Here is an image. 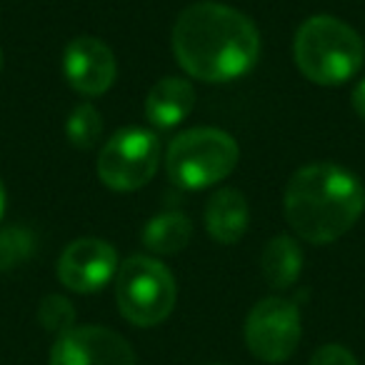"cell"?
<instances>
[{
    "label": "cell",
    "mask_w": 365,
    "mask_h": 365,
    "mask_svg": "<svg viewBox=\"0 0 365 365\" xmlns=\"http://www.w3.org/2000/svg\"><path fill=\"white\" fill-rule=\"evenodd\" d=\"M173 53L182 71L203 83H228L258 63L260 33L240 11L203 0L178 16Z\"/></svg>",
    "instance_id": "cell-1"
},
{
    "label": "cell",
    "mask_w": 365,
    "mask_h": 365,
    "mask_svg": "<svg viewBox=\"0 0 365 365\" xmlns=\"http://www.w3.org/2000/svg\"><path fill=\"white\" fill-rule=\"evenodd\" d=\"M285 218L308 243H333L348 233L365 208L363 182L333 163H313L293 173L285 185Z\"/></svg>",
    "instance_id": "cell-2"
},
{
    "label": "cell",
    "mask_w": 365,
    "mask_h": 365,
    "mask_svg": "<svg viewBox=\"0 0 365 365\" xmlns=\"http://www.w3.org/2000/svg\"><path fill=\"white\" fill-rule=\"evenodd\" d=\"M293 56L300 73L318 86H340L360 71L363 38L333 16H313L298 28Z\"/></svg>",
    "instance_id": "cell-3"
},
{
    "label": "cell",
    "mask_w": 365,
    "mask_h": 365,
    "mask_svg": "<svg viewBox=\"0 0 365 365\" xmlns=\"http://www.w3.org/2000/svg\"><path fill=\"white\" fill-rule=\"evenodd\" d=\"M238 143L218 128H190L168 145L165 170L180 188L203 190L233 173Z\"/></svg>",
    "instance_id": "cell-4"
},
{
    "label": "cell",
    "mask_w": 365,
    "mask_h": 365,
    "mask_svg": "<svg viewBox=\"0 0 365 365\" xmlns=\"http://www.w3.org/2000/svg\"><path fill=\"white\" fill-rule=\"evenodd\" d=\"M178 288L173 273L155 258L130 255L115 273L118 310L128 323L153 328L175 308Z\"/></svg>",
    "instance_id": "cell-5"
},
{
    "label": "cell",
    "mask_w": 365,
    "mask_h": 365,
    "mask_svg": "<svg viewBox=\"0 0 365 365\" xmlns=\"http://www.w3.org/2000/svg\"><path fill=\"white\" fill-rule=\"evenodd\" d=\"M160 168V140L143 128L118 130L98 155V178L108 188L130 193L143 188Z\"/></svg>",
    "instance_id": "cell-6"
},
{
    "label": "cell",
    "mask_w": 365,
    "mask_h": 365,
    "mask_svg": "<svg viewBox=\"0 0 365 365\" xmlns=\"http://www.w3.org/2000/svg\"><path fill=\"white\" fill-rule=\"evenodd\" d=\"M245 345L263 363H283L295 353L303 335L300 310L288 298H263L245 318Z\"/></svg>",
    "instance_id": "cell-7"
},
{
    "label": "cell",
    "mask_w": 365,
    "mask_h": 365,
    "mask_svg": "<svg viewBox=\"0 0 365 365\" xmlns=\"http://www.w3.org/2000/svg\"><path fill=\"white\" fill-rule=\"evenodd\" d=\"M51 365H135V353L120 333L103 325H81L58 335Z\"/></svg>",
    "instance_id": "cell-8"
},
{
    "label": "cell",
    "mask_w": 365,
    "mask_h": 365,
    "mask_svg": "<svg viewBox=\"0 0 365 365\" xmlns=\"http://www.w3.org/2000/svg\"><path fill=\"white\" fill-rule=\"evenodd\" d=\"M118 253L108 240L78 238L58 258V280L73 293H96L118 273Z\"/></svg>",
    "instance_id": "cell-9"
},
{
    "label": "cell",
    "mask_w": 365,
    "mask_h": 365,
    "mask_svg": "<svg viewBox=\"0 0 365 365\" xmlns=\"http://www.w3.org/2000/svg\"><path fill=\"white\" fill-rule=\"evenodd\" d=\"M63 73L81 96H103L118 76L113 51L93 36H78L63 51Z\"/></svg>",
    "instance_id": "cell-10"
},
{
    "label": "cell",
    "mask_w": 365,
    "mask_h": 365,
    "mask_svg": "<svg viewBox=\"0 0 365 365\" xmlns=\"http://www.w3.org/2000/svg\"><path fill=\"white\" fill-rule=\"evenodd\" d=\"M195 106V91L185 78L168 76L150 88L145 98V118L160 130L175 128L190 115Z\"/></svg>",
    "instance_id": "cell-11"
},
{
    "label": "cell",
    "mask_w": 365,
    "mask_h": 365,
    "mask_svg": "<svg viewBox=\"0 0 365 365\" xmlns=\"http://www.w3.org/2000/svg\"><path fill=\"white\" fill-rule=\"evenodd\" d=\"M205 228L215 243H238L248 230V203L235 188H220L205 205Z\"/></svg>",
    "instance_id": "cell-12"
},
{
    "label": "cell",
    "mask_w": 365,
    "mask_h": 365,
    "mask_svg": "<svg viewBox=\"0 0 365 365\" xmlns=\"http://www.w3.org/2000/svg\"><path fill=\"white\" fill-rule=\"evenodd\" d=\"M300 268H303V253L290 235H275L268 240L260 255V270L270 288H290L298 280Z\"/></svg>",
    "instance_id": "cell-13"
},
{
    "label": "cell",
    "mask_w": 365,
    "mask_h": 365,
    "mask_svg": "<svg viewBox=\"0 0 365 365\" xmlns=\"http://www.w3.org/2000/svg\"><path fill=\"white\" fill-rule=\"evenodd\" d=\"M140 238L150 253L173 255L190 243V238H193V223H190L188 215L168 210V213H158L148 220Z\"/></svg>",
    "instance_id": "cell-14"
},
{
    "label": "cell",
    "mask_w": 365,
    "mask_h": 365,
    "mask_svg": "<svg viewBox=\"0 0 365 365\" xmlns=\"http://www.w3.org/2000/svg\"><path fill=\"white\" fill-rule=\"evenodd\" d=\"M66 133H68V140L76 148H81V150H88V148L96 145L103 135V118L98 113V108L93 103L76 106V110L68 115Z\"/></svg>",
    "instance_id": "cell-15"
},
{
    "label": "cell",
    "mask_w": 365,
    "mask_h": 365,
    "mask_svg": "<svg viewBox=\"0 0 365 365\" xmlns=\"http://www.w3.org/2000/svg\"><path fill=\"white\" fill-rule=\"evenodd\" d=\"M36 253V235L21 225L0 228V270H13Z\"/></svg>",
    "instance_id": "cell-16"
},
{
    "label": "cell",
    "mask_w": 365,
    "mask_h": 365,
    "mask_svg": "<svg viewBox=\"0 0 365 365\" xmlns=\"http://www.w3.org/2000/svg\"><path fill=\"white\" fill-rule=\"evenodd\" d=\"M38 323L48 330V333L63 335L71 328H76V308L68 298L53 293L46 295L41 300V308H38Z\"/></svg>",
    "instance_id": "cell-17"
},
{
    "label": "cell",
    "mask_w": 365,
    "mask_h": 365,
    "mask_svg": "<svg viewBox=\"0 0 365 365\" xmlns=\"http://www.w3.org/2000/svg\"><path fill=\"white\" fill-rule=\"evenodd\" d=\"M310 365H358V360H355V355L348 348L330 343L315 350L313 358H310Z\"/></svg>",
    "instance_id": "cell-18"
},
{
    "label": "cell",
    "mask_w": 365,
    "mask_h": 365,
    "mask_svg": "<svg viewBox=\"0 0 365 365\" xmlns=\"http://www.w3.org/2000/svg\"><path fill=\"white\" fill-rule=\"evenodd\" d=\"M353 110L358 113L360 120H365V78L353 88Z\"/></svg>",
    "instance_id": "cell-19"
},
{
    "label": "cell",
    "mask_w": 365,
    "mask_h": 365,
    "mask_svg": "<svg viewBox=\"0 0 365 365\" xmlns=\"http://www.w3.org/2000/svg\"><path fill=\"white\" fill-rule=\"evenodd\" d=\"M3 210H6V188L0 182V218H3Z\"/></svg>",
    "instance_id": "cell-20"
},
{
    "label": "cell",
    "mask_w": 365,
    "mask_h": 365,
    "mask_svg": "<svg viewBox=\"0 0 365 365\" xmlns=\"http://www.w3.org/2000/svg\"><path fill=\"white\" fill-rule=\"evenodd\" d=\"M0 71H3V51H0Z\"/></svg>",
    "instance_id": "cell-21"
}]
</instances>
